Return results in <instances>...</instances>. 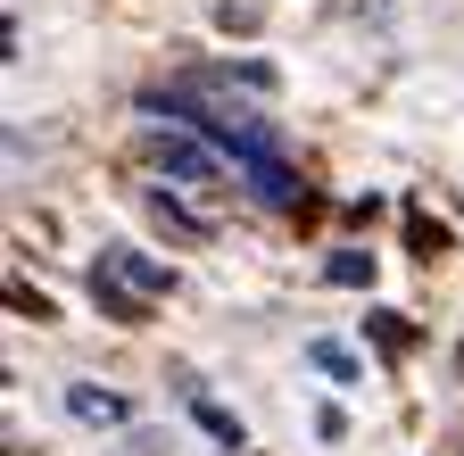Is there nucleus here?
I'll use <instances>...</instances> for the list:
<instances>
[{
	"label": "nucleus",
	"mask_w": 464,
	"mask_h": 456,
	"mask_svg": "<svg viewBox=\"0 0 464 456\" xmlns=\"http://www.w3.org/2000/svg\"><path fill=\"white\" fill-rule=\"evenodd\" d=\"M141 150H150L158 175H174V183H216V175H224V158H216L208 141H191V133H174V125H150Z\"/></svg>",
	"instance_id": "f257e3e1"
},
{
	"label": "nucleus",
	"mask_w": 464,
	"mask_h": 456,
	"mask_svg": "<svg viewBox=\"0 0 464 456\" xmlns=\"http://www.w3.org/2000/svg\"><path fill=\"white\" fill-rule=\"evenodd\" d=\"M92 274H108L116 291H133V299H158V291H174V274L158 266V257H141V249H100V266Z\"/></svg>",
	"instance_id": "f03ea898"
},
{
	"label": "nucleus",
	"mask_w": 464,
	"mask_h": 456,
	"mask_svg": "<svg viewBox=\"0 0 464 456\" xmlns=\"http://www.w3.org/2000/svg\"><path fill=\"white\" fill-rule=\"evenodd\" d=\"M241 175H249V191H257L266 208H299V175H290L282 158H249Z\"/></svg>",
	"instance_id": "7ed1b4c3"
},
{
	"label": "nucleus",
	"mask_w": 464,
	"mask_h": 456,
	"mask_svg": "<svg viewBox=\"0 0 464 456\" xmlns=\"http://www.w3.org/2000/svg\"><path fill=\"white\" fill-rule=\"evenodd\" d=\"M67 407H75L83 423H125V415H133L125 398H116V390H100V382H75V390H67Z\"/></svg>",
	"instance_id": "20e7f679"
},
{
	"label": "nucleus",
	"mask_w": 464,
	"mask_h": 456,
	"mask_svg": "<svg viewBox=\"0 0 464 456\" xmlns=\"http://www.w3.org/2000/svg\"><path fill=\"white\" fill-rule=\"evenodd\" d=\"M92 299H100V307H108L116 324H141V315H150V299H133V291H116L108 274H92Z\"/></svg>",
	"instance_id": "39448f33"
},
{
	"label": "nucleus",
	"mask_w": 464,
	"mask_h": 456,
	"mask_svg": "<svg viewBox=\"0 0 464 456\" xmlns=\"http://www.w3.org/2000/svg\"><path fill=\"white\" fill-rule=\"evenodd\" d=\"M150 216H158V224H166V233H174V241H199V233H208V224H199V216H191V208H174V199H166V191H150Z\"/></svg>",
	"instance_id": "423d86ee"
},
{
	"label": "nucleus",
	"mask_w": 464,
	"mask_h": 456,
	"mask_svg": "<svg viewBox=\"0 0 464 456\" xmlns=\"http://www.w3.org/2000/svg\"><path fill=\"white\" fill-rule=\"evenodd\" d=\"M324 274L340 282V291H357V282H373V257H365V249H340V257H332Z\"/></svg>",
	"instance_id": "0eeeda50"
},
{
	"label": "nucleus",
	"mask_w": 464,
	"mask_h": 456,
	"mask_svg": "<svg viewBox=\"0 0 464 456\" xmlns=\"http://www.w3.org/2000/svg\"><path fill=\"white\" fill-rule=\"evenodd\" d=\"M365 324H373V340H382V349H406V315H390V307H373Z\"/></svg>",
	"instance_id": "6e6552de"
},
{
	"label": "nucleus",
	"mask_w": 464,
	"mask_h": 456,
	"mask_svg": "<svg viewBox=\"0 0 464 456\" xmlns=\"http://www.w3.org/2000/svg\"><path fill=\"white\" fill-rule=\"evenodd\" d=\"M406 241H415V249L431 257V249H448V224H423V216H406Z\"/></svg>",
	"instance_id": "1a4fd4ad"
},
{
	"label": "nucleus",
	"mask_w": 464,
	"mask_h": 456,
	"mask_svg": "<svg viewBox=\"0 0 464 456\" xmlns=\"http://www.w3.org/2000/svg\"><path fill=\"white\" fill-rule=\"evenodd\" d=\"M199 423H208V432H216V440H232V448H241V423H232V415H224V407H208V398H199Z\"/></svg>",
	"instance_id": "9d476101"
},
{
	"label": "nucleus",
	"mask_w": 464,
	"mask_h": 456,
	"mask_svg": "<svg viewBox=\"0 0 464 456\" xmlns=\"http://www.w3.org/2000/svg\"><path fill=\"white\" fill-rule=\"evenodd\" d=\"M315 365H324V374H357V357H348V349H332V340H315Z\"/></svg>",
	"instance_id": "9b49d317"
}]
</instances>
